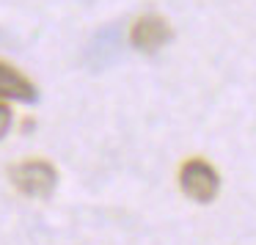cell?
<instances>
[{"label":"cell","mask_w":256,"mask_h":245,"mask_svg":"<svg viewBox=\"0 0 256 245\" xmlns=\"http://www.w3.org/2000/svg\"><path fill=\"white\" fill-rule=\"evenodd\" d=\"M179 188L188 198L198 201V204H210L218 196V188H220V176L218 171L201 157H193L188 160L182 168H179Z\"/></svg>","instance_id":"obj_1"},{"label":"cell","mask_w":256,"mask_h":245,"mask_svg":"<svg viewBox=\"0 0 256 245\" xmlns=\"http://www.w3.org/2000/svg\"><path fill=\"white\" fill-rule=\"evenodd\" d=\"M12 182L20 193L30 196V198H47L56 190L58 174L47 160H28L12 168Z\"/></svg>","instance_id":"obj_2"},{"label":"cell","mask_w":256,"mask_h":245,"mask_svg":"<svg viewBox=\"0 0 256 245\" xmlns=\"http://www.w3.org/2000/svg\"><path fill=\"white\" fill-rule=\"evenodd\" d=\"M130 42L138 52H157L162 44L171 42V25L157 14H144L140 20H135Z\"/></svg>","instance_id":"obj_3"},{"label":"cell","mask_w":256,"mask_h":245,"mask_svg":"<svg viewBox=\"0 0 256 245\" xmlns=\"http://www.w3.org/2000/svg\"><path fill=\"white\" fill-rule=\"evenodd\" d=\"M0 100L36 102L39 100V91H36V86L22 72H17L14 66L0 61Z\"/></svg>","instance_id":"obj_4"},{"label":"cell","mask_w":256,"mask_h":245,"mask_svg":"<svg viewBox=\"0 0 256 245\" xmlns=\"http://www.w3.org/2000/svg\"><path fill=\"white\" fill-rule=\"evenodd\" d=\"M8 127H12V110L0 102V140H3V135L8 132Z\"/></svg>","instance_id":"obj_5"}]
</instances>
